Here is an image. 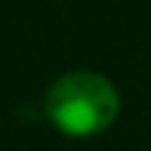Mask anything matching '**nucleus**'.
Masks as SVG:
<instances>
[{
	"label": "nucleus",
	"instance_id": "1",
	"mask_svg": "<svg viewBox=\"0 0 151 151\" xmlns=\"http://www.w3.org/2000/svg\"><path fill=\"white\" fill-rule=\"evenodd\" d=\"M116 113H119L116 87L90 71L64 74L45 93V116L71 138H87L109 129Z\"/></svg>",
	"mask_w": 151,
	"mask_h": 151
}]
</instances>
